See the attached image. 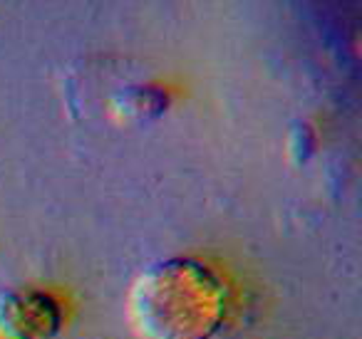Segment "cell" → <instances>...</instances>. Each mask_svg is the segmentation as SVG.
I'll list each match as a JSON object with an SVG mask.
<instances>
[{
	"instance_id": "obj_2",
	"label": "cell",
	"mask_w": 362,
	"mask_h": 339,
	"mask_svg": "<svg viewBox=\"0 0 362 339\" xmlns=\"http://www.w3.org/2000/svg\"><path fill=\"white\" fill-rule=\"evenodd\" d=\"M60 322V309L45 295L25 292L0 297V329L16 339H37L52 334Z\"/></svg>"
},
{
	"instance_id": "obj_1",
	"label": "cell",
	"mask_w": 362,
	"mask_h": 339,
	"mask_svg": "<svg viewBox=\"0 0 362 339\" xmlns=\"http://www.w3.org/2000/svg\"><path fill=\"white\" fill-rule=\"evenodd\" d=\"M129 309L146 339H209L226 317V287L197 260H164L139 275Z\"/></svg>"
}]
</instances>
